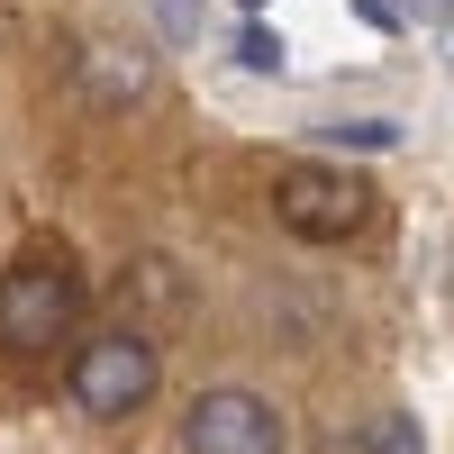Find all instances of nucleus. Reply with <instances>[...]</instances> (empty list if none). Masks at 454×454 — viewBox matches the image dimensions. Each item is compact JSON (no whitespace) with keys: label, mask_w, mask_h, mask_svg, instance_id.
I'll return each mask as SVG.
<instances>
[{"label":"nucleus","mask_w":454,"mask_h":454,"mask_svg":"<svg viewBox=\"0 0 454 454\" xmlns=\"http://www.w3.org/2000/svg\"><path fill=\"white\" fill-rule=\"evenodd\" d=\"M73 327H82V273H73V254H19L0 273V346L46 355Z\"/></svg>","instance_id":"1"},{"label":"nucleus","mask_w":454,"mask_h":454,"mask_svg":"<svg viewBox=\"0 0 454 454\" xmlns=\"http://www.w3.org/2000/svg\"><path fill=\"white\" fill-rule=\"evenodd\" d=\"M73 400H82L91 419H128V409H145V400H155V346H145L137 327L91 336V346L73 355Z\"/></svg>","instance_id":"2"},{"label":"nucleus","mask_w":454,"mask_h":454,"mask_svg":"<svg viewBox=\"0 0 454 454\" xmlns=\"http://www.w3.org/2000/svg\"><path fill=\"white\" fill-rule=\"evenodd\" d=\"M273 218L291 227V237H309V246H346L364 227V182L327 173V164H291L273 182Z\"/></svg>","instance_id":"3"},{"label":"nucleus","mask_w":454,"mask_h":454,"mask_svg":"<svg viewBox=\"0 0 454 454\" xmlns=\"http://www.w3.org/2000/svg\"><path fill=\"white\" fill-rule=\"evenodd\" d=\"M182 445L192 454H282V419H273V400H254V391H209V400H192Z\"/></svg>","instance_id":"4"},{"label":"nucleus","mask_w":454,"mask_h":454,"mask_svg":"<svg viewBox=\"0 0 454 454\" xmlns=\"http://www.w3.org/2000/svg\"><path fill=\"white\" fill-rule=\"evenodd\" d=\"M237 46H246V64H254V73H273V64H282V36H273V27H246Z\"/></svg>","instance_id":"5"}]
</instances>
